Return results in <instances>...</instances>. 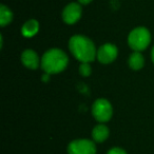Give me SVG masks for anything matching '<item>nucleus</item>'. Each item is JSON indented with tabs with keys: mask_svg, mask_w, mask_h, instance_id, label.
<instances>
[{
	"mask_svg": "<svg viewBox=\"0 0 154 154\" xmlns=\"http://www.w3.org/2000/svg\"><path fill=\"white\" fill-rule=\"evenodd\" d=\"M13 20V13L12 11L5 5H0V26L5 28L10 24Z\"/></svg>",
	"mask_w": 154,
	"mask_h": 154,
	"instance_id": "nucleus-12",
	"label": "nucleus"
},
{
	"mask_svg": "<svg viewBox=\"0 0 154 154\" xmlns=\"http://www.w3.org/2000/svg\"><path fill=\"white\" fill-rule=\"evenodd\" d=\"M21 62L26 68L30 70H36L41 66V59L34 50H24L21 54Z\"/></svg>",
	"mask_w": 154,
	"mask_h": 154,
	"instance_id": "nucleus-8",
	"label": "nucleus"
},
{
	"mask_svg": "<svg viewBox=\"0 0 154 154\" xmlns=\"http://www.w3.org/2000/svg\"><path fill=\"white\" fill-rule=\"evenodd\" d=\"M107 154H127V152L125 151L124 149L122 148H118V147H115V148H112L108 151Z\"/></svg>",
	"mask_w": 154,
	"mask_h": 154,
	"instance_id": "nucleus-14",
	"label": "nucleus"
},
{
	"mask_svg": "<svg viewBox=\"0 0 154 154\" xmlns=\"http://www.w3.org/2000/svg\"><path fill=\"white\" fill-rule=\"evenodd\" d=\"M91 134H92V138L94 141H96V143H103L109 137L110 131L106 125L99 124L93 128Z\"/></svg>",
	"mask_w": 154,
	"mask_h": 154,
	"instance_id": "nucleus-10",
	"label": "nucleus"
},
{
	"mask_svg": "<svg viewBox=\"0 0 154 154\" xmlns=\"http://www.w3.org/2000/svg\"><path fill=\"white\" fill-rule=\"evenodd\" d=\"M129 66H130L132 70L138 71L140 69H143V64H145V58H143V54L140 52H133L130 55L128 60Z\"/></svg>",
	"mask_w": 154,
	"mask_h": 154,
	"instance_id": "nucleus-11",
	"label": "nucleus"
},
{
	"mask_svg": "<svg viewBox=\"0 0 154 154\" xmlns=\"http://www.w3.org/2000/svg\"><path fill=\"white\" fill-rule=\"evenodd\" d=\"M69 154H96V146L91 139H75L68 146Z\"/></svg>",
	"mask_w": 154,
	"mask_h": 154,
	"instance_id": "nucleus-5",
	"label": "nucleus"
},
{
	"mask_svg": "<svg viewBox=\"0 0 154 154\" xmlns=\"http://www.w3.org/2000/svg\"><path fill=\"white\" fill-rule=\"evenodd\" d=\"M79 73L82 76L84 77H88L91 75L92 73V69L89 62H82V64L79 66Z\"/></svg>",
	"mask_w": 154,
	"mask_h": 154,
	"instance_id": "nucleus-13",
	"label": "nucleus"
},
{
	"mask_svg": "<svg viewBox=\"0 0 154 154\" xmlns=\"http://www.w3.org/2000/svg\"><path fill=\"white\" fill-rule=\"evenodd\" d=\"M113 114V108L109 100L105 98H98L92 105V115L99 124H103L111 119Z\"/></svg>",
	"mask_w": 154,
	"mask_h": 154,
	"instance_id": "nucleus-4",
	"label": "nucleus"
},
{
	"mask_svg": "<svg viewBox=\"0 0 154 154\" xmlns=\"http://www.w3.org/2000/svg\"><path fill=\"white\" fill-rule=\"evenodd\" d=\"M151 58H152V61H153V63H154V45H153V48H152V52H151Z\"/></svg>",
	"mask_w": 154,
	"mask_h": 154,
	"instance_id": "nucleus-16",
	"label": "nucleus"
},
{
	"mask_svg": "<svg viewBox=\"0 0 154 154\" xmlns=\"http://www.w3.org/2000/svg\"><path fill=\"white\" fill-rule=\"evenodd\" d=\"M151 42V34L143 26L133 29L128 36V45L133 51L141 52L147 49Z\"/></svg>",
	"mask_w": 154,
	"mask_h": 154,
	"instance_id": "nucleus-3",
	"label": "nucleus"
},
{
	"mask_svg": "<svg viewBox=\"0 0 154 154\" xmlns=\"http://www.w3.org/2000/svg\"><path fill=\"white\" fill-rule=\"evenodd\" d=\"M69 49L72 55L80 62H92L96 58L97 50L90 38L84 35H74L69 40Z\"/></svg>",
	"mask_w": 154,
	"mask_h": 154,
	"instance_id": "nucleus-1",
	"label": "nucleus"
},
{
	"mask_svg": "<svg viewBox=\"0 0 154 154\" xmlns=\"http://www.w3.org/2000/svg\"><path fill=\"white\" fill-rule=\"evenodd\" d=\"M39 31V22L36 19H30L23 23L21 28V34L26 38L34 37Z\"/></svg>",
	"mask_w": 154,
	"mask_h": 154,
	"instance_id": "nucleus-9",
	"label": "nucleus"
},
{
	"mask_svg": "<svg viewBox=\"0 0 154 154\" xmlns=\"http://www.w3.org/2000/svg\"><path fill=\"white\" fill-rule=\"evenodd\" d=\"M82 9L78 2H71L62 10V20L66 24H74L82 18Z\"/></svg>",
	"mask_w": 154,
	"mask_h": 154,
	"instance_id": "nucleus-7",
	"label": "nucleus"
},
{
	"mask_svg": "<svg viewBox=\"0 0 154 154\" xmlns=\"http://www.w3.org/2000/svg\"><path fill=\"white\" fill-rule=\"evenodd\" d=\"M92 2V0H78V3H80V5H89V3Z\"/></svg>",
	"mask_w": 154,
	"mask_h": 154,
	"instance_id": "nucleus-15",
	"label": "nucleus"
},
{
	"mask_svg": "<svg viewBox=\"0 0 154 154\" xmlns=\"http://www.w3.org/2000/svg\"><path fill=\"white\" fill-rule=\"evenodd\" d=\"M118 55V49L113 43H105L97 50L96 58L100 63L109 64L116 59Z\"/></svg>",
	"mask_w": 154,
	"mask_h": 154,
	"instance_id": "nucleus-6",
	"label": "nucleus"
},
{
	"mask_svg": "<svg viewBox=\"0 0 154 154\" xmlns=\"http://www.w3.org/2000/svg\"><path fill=\"white\" fill-rule=\"evenodd\" d=\"M69 63V58L66 52L60 49H50L41 57V69L45 73L51 74H57L60 73L66 68Z\"/></svg>",
	"mask_w": 154,
	"mask_h": 154,
	"instance_id": "nucleus-2",
	"label": "nucleus"
}]
</instances>
